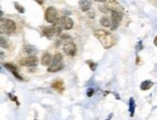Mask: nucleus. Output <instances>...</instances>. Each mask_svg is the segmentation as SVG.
I'll list each match as a JSON object with an SVG mask.
<instances>
[{"mask_svg":"<svg viewBox=\"0 0 157 120\" xmlns=\"http://www.w3.org/2000/svg\"><path fill=\"white\" fill-rule=\"evenodd\" d=\"M93 34L95 37L100 41V43L105 49H110V47H112L116 44V39H114L113 35L111 32L106 31V30H102V29H97V30H94Z\"/></svg>","mask_w":157,"mask_h":120,"instance_id":"obj_1","label":"nucleus"},{"mask_svg":"<svg viewBox=\"0 0 157 120\" xmlns=\"http://www.w3.org/2000/svg\"><path fill=\"white\" fill-rule=\"evenodd\" d=\"M64 66V63H63V56L61 53H56V55L53 56V59H52V64L49 66V68H48V71L51 72V73H56V72H58L60 71Z\"/></svg>","mask_w":157,"mask_h":120,"instance_id":"obj_2","label":"nucleus"},{"mask_svg":"<svg viewBox=\"0 0 157 120\" xmlns=\"http://www.w3.org/2000/svg\"><path fill=\"white\" fill-rule=\"evenodd\" d=\"M0 26H1L2 32H4L7 35L13 34L16 31V28H17L15 21L12 20H9V19H1Z\"/></svg>","mask_w":157,"mask_h":120,"instance_id":"obj_3","label":"nucleus"},{"mask_svg":"<svg viewBox=\"0 0 157 120\" xmlns=\"http://www.w3.org/2000/svg\"><path fill=\"white\" fill-rule=\"evenodd\" d=\"M45 17H46V21L50 23H52V24H56L57 21L60 19L58 17V13H57L56 9L54 7H52V6L46 10Z\"/></svg>","mask_w":157,"mask_h":120,"instance_id":"obj_4","label":"nucleus"},{"mask_svg":"<svg viewBox=\"0 0 157 120\" xmlns=\"http://www.w3.org/2000/svg\"><path fill=\"white\" fill-rule=\"evenodd\" d=\"M60 33H61V29L56 24H52V26H45L43 28L44 36L49 39H51L52 37H56V36H59Z\"/></svg>","mask_w":157,"mask_h":120,"instance_id":"obj_5","label":"nucleus"},{"mask_svg":"<svg viewBox=\"0 0 157 120\" xmlns=\"http://www.w3.org/2000/svg\"><path fill=\"white\" fill-rule=\"evenodd\" d=\"M56 24L60 28V29H64V30H70L73 28L74 26V22L70 17H62L57 21V22Z\"/></svg>","mask_w":157,"mask_h":120,"instance_id":"obj_6","label":"nucleus"},{"mask_svg":"<svg viewBox=\"0 0 157 120\" xmlns=\"http://www.w3.org/2000/svg\"><path fill=\"white\" fill-rule=\"evenodd\" d=\"M103 3L105 5V8L112 11V13H113V12H118V13H120V11H121V6L117 1H114V0H108V1H104Z\"/></svg>","mask_w":157,"mask_h":120,"instance_id":"obj_7","label":"nucleus"},{"mask_svg":"<svg viewBox=\"0 0 157 120\" xmlns=\"http://www.w3.org/2000/svg\"><path fill=\"white\" fill-rule=\"evenodd\" d=\"M20 63L22 66H25V67H35L38 64V58L34 55L28 56L25 59H22L21 61H20Z\"/></svg>","mask_w":157,"mask_h":120,"instance_id":"obj_8","label":"nucleus"},{"mask_svg":"<svg viewBox=\"0 0 157 120\" xmlns=\"http://www.w3.org/2000/svg\"><path fill=\"white\" fill-rule=\"evenodd\" d=\"M63 51L67 55L74 56L76 53V46L72 41L66 42V43H64V46H63Z\"/></svg>","mask_w":157,"mask_h":120,"instance_id":"obj_9","label":"nucleus"},{"mask_svg":"<svg viewBox=\"0 0 157 120\" xmlns=\"http://www.w3.org/2000/svg\"><path fill=\"white\" fill-rule=\"evenodd\" d=\"M121 21H122L121 13H118V12H113V13H112V24H113L112 30H116L120 24Z\"/></svg>","mask_w":157,"mask_h":120,"instance_id":"obj_10","label":"nucleus"},{"mask_svg":"<svg viewBox=\"0 0 157 120\" xmlns=\"http://www.w3.org/2000/svg\"><path fill=\"white\" fill-rule=\"evenodd\" d=\"M4 67L7 69L8 71H10L12 74H13L17 80H21V81H22V77H21V75L17 73V67L14 65V64H12V63H5L4 64Z\"/></svg>","mask_w":157,"mask_h":120,"instance_id":"obj_11","label":"nucleus"},{"mask_svg":"<svg viewBox=\"0 0 157 120\" xmlns=\"http://www.w3.org/2000/svg\"><path fill=\"white\" fill-rule=\"evenodd\" d=\"M52 59H53V57L52 56L51 53L48 51H45L41 58V64L43 66H50L52 62Z\"/></svg>","mask_w":157,"mask_h":120,"instance_id":"obj_12","label":"nucleus"},{"mask_svg":"<svg viewBox=\"0 0 157 120\" xmlns=\"http://www.w3.org/2000/svg\"><path fill=\"white\" fill-rule=\"evenodd\" d=\"M52 87L54 88L58 92H62L64 90V84H63V82L61 81H56L54 82H52Z\"/></svg>","mask_w":157,"mask_h":120,"instance_id":"obj_13","label":"nucleus"},{"mask_svg":"<svg viewBox=\"0 0 157 120\" xmlns=\"http://www.w3.org/2000/svg\"><path fill=\"white\" fill-rule=\"evenodd\" d=\"M78 6H80V9L82 12H86V11H88L90 9V6H91V2L83 0V1H80V2H78Z\"/></svg>","mask_w":157,"mask_h":120,"instance_id":"obj_14","label":"nucleus"},{"mask_svg":"<svg viewBox=\"0 0 157 120\" xmlns=\"http://www.w3.org/2000/svg\"><path fill=\"white\" fill-rule=\"evenodd\" d=\"M154 83L152 81H144L141 83V90H143V91H147V90L150 89L152 86H153Z\"/></svg>","mask_w":157,"mask_h":120,"instance_id":"obj_15","label":"nucleus"},{"mask_svg":"<svg viewBox=\"0 0 157 120\" xmlns=\"http://www.w3.org/2000/svg\"><path fill=\"white\" fill-rule=\"evenodd\" d=\"M135 107H136V104H135V100H134V98H130V99H129V112H130V116H131V117L134 116Z\"/></svg>","mask_w":157,"mask_h":120,"instance_id":"obj_16","label":"nucleus"},{"mask_svg":"<svg viewBox=\"0 0 157 120\" xmlns=\"http://www.w3.org/2000/svg\"><path fill=\"white\" fill-rule=\"evenodd\" d=\"M100 23H101V25H103L104 27H110L112 25V21L109 19L108 17H103L100 20Z\"/></svg>","mask_w":157,"mask_h":120,"instance_id":"obj_17","label":"nucleus"},{"mask_svg":"<svg viewBox=\"0 0 157 120\" xmlns=\"http://www.w3.org/2000/svg\"><path fill=\"white\" fill-rule=\"evenodd\" d=\"M86 63L88 64V66L90 67V69H91L92 71H95L96 67H97V63H94V62H92L91 60H87Z\"/></svg>","mask_w":157,"mask_h":120,"instance_id":"obj_18","label":"nucleus"},{"mask_svg":"<svg viewBox=\"0 0 157 120\" xmlns=\"http://www.w3.org/2000/svg\"><path fill=\"white\" fill-rule=\"evenodd\" d=\"M15 7H16V9L20 12V13H21V14H23L25 13V9L22 8V6L21 5H19L17 2H15Z\"/></svg>","mask_w":157,"mask_h":120,"instance_id":"obj_19","label":"nucleus"},{"mask_svg":"<svg viewBox=\"0 0 157 120\" xmlns=\"http://www.w3.org/2000/svg\"><path fill=\"white\" fill-rule=\"evenodd\" d=\"M1 47H9V44H8L7 40H5L4 37H1Z\"/></svg>","mask_w":157,"mask_h":120,"instance_id":"obj_20","label":"nucleus"},{"mask_svg":"<svg viewBox=\"0 0 157 120\" xmlns=\"http://www.w3.org/2000/svg\"><path fill=\"white\" fill-rule=\"evenodd\" d=\"M35 51V49L32 46H25V51H27L28 53H32Z\"/></svg>","mask_w":157,"mask_h":120,"instance_id":"obj_21","label":"nucleus"},{"mask_svg":"<svg viewBox=\"0 0 157 120\" xmlns=\"http://www.w3.org/2000/svg\"><path fill=\"white\" fill-rule=\"evenodd\" d=\"M93 92H94V90L92 89V88H89V89H87V96L88 97H91V96L93 95Z\"/></svg>","mask_w":157,"mask_h":120,"instance_id":"obj_22","label":"nucleus"},{"mask_svg":"<svg viewBox=\"0 0 157 120\" xmlns=\"http://www.w3.org/2000/svg\"><path fill=\"white\" fill-rule=\"evenodd\" d=\"M139 47H137V51H141L142 49H143V47H142V42L140 41V42H139V45H138Z\"/></svg>","mask_w":157,"mask_h":120,"instance_id":"obj_23","label":"nucleus"},{"mask_svg":"<svg viewBox=\"0 0 157 120\" xmlns=\"http://www.w3.org/2000/svg\"><path fill=\"white\" fill-rule=\"evenodd\" d=\"M153 43H154V45L157 47V36H156V37L154 38V42H153Z\"/></svg>","mask_w":157,"mask_h":120,"instance_id":"obj_24","label":"nucleus"},{"mask_svg":"<svg viewBox=\"0 0 157 120\" xmlns=\"http://www.w3.org/2000/svg\"><path fill=\"white\" fill-rule=\"evenodd\" d=\"M37 3L40 4V5H42V4H43V1H37Z\"/></svg>","mask_w":157,"mask_h":120,"instance_id":"obj_25","label":"nucleus"},{"mask_svg":"<svg viewBox=\"0 0 157 120\" xmlns=\"http://www.w3.org/2000/svg\"><path fill=\"white\" fill-rule=\"evenodd\" d=\"M111 117H112V115H110V117H109V118H108L107 120H110V119H111Z\"/></svg>","mask_w":157,"mask_h":120,"instance_id":"obj_26","label":"nucleus"}]
</instances>
